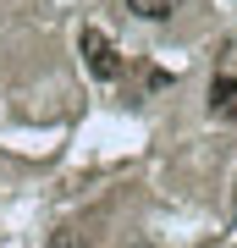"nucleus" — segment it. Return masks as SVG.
I'll list each match as a JSON object with an SVG mask.
<instances>
[{"label":"nucleus","instance_id":"f257e3e1","mask_svg":"<svg viewBox=\"0 0 237 248\" xmlns=\"http://www.w3.org/2000/svg\"><path fill=\"white\" fill-rule=\"evenodd\" d=\"M78 50H83V66L94 72L99 83H116V78H122V55H116V45L99 33V28H83V33H78Z\"/></svg>","mask_w":237,"mask_h":248},{"label":"nucleus","instance_id":"f03ea898","mask_svg":"<svg viewBox=\"0 0 237 248\" xmlns=\"http://www.w3.org/2000/svg\"><path fill=\"white\" fill-rule=\"evenodd\" d=\"M210 116H221V122L237 116V78L232 72H221V78L210 83Z\"/></svg>","mask_w":237,"mask_h":248},{"label":"nucleus","instance_id":"7ed1b4c3","mask_svg":"<svg viewBox=\"0 0 237 248\" xmlns=\"http://www.w3.org/2000/svg\"><path fill=\"white\" fill-rule=\"evenodd\" d=\"M122 6H127V11H132L138 22H171L182 0H122Z\"/></svg>","mask_w":237,"mask_h":248},{"label":"nucleus","instance_id":"20e7f679","mask_svg":"<svg viewBox=\"0 0 237 248\" xmlns=\"http://www.w3.org/2000/svg\"><path fill=\"white\" fill-rule=\"evenodd\" d=\"M44 248H83V232H78V226H61V232H50Z\"/></svg>","mask_w":237,"mask_h":248}]
</instances>
